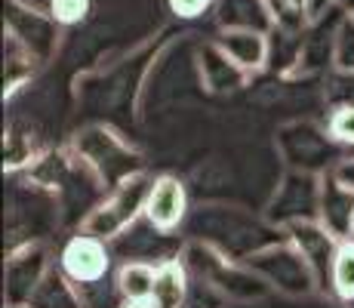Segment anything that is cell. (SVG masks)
Segmentation results:
<instances>
[{"label":"cell","mask_w":354,"mask_h":308,"mask_svg":"<svg viewBox=\"0 0 354 308\" xmlns=\"http://www.w3.org/2000/svg\"><path fill=\"white\" fill-rule=\"evenodd\" d=\"M213 12L219 28H253L265 34L274 28L271 0H216Z\"/></svg>","instance_id":"15"},{"label":"cell","mask_w":354,"mask_h":308,"mask_svg":"<svg viewBox=\"0 0 354 308\" xmlns=\"http://www.w3.org/2000/svg\"><path fill=\"white\" fill-rule=\"evenodd\" d=\"M277 3L292 6V10H305V12H308V0H277Z\"/></svg>","instance_id":"28"},{"label":"cell","mask_w":354,"mask_h":308,"mask_svg":"<svg viewBox=\"0 0 354 308\" xmlns=\"http://www.w3.org/2000/svg\"><path fill=\"white\" fill-rule=\"evenodd\" d=\"M197 71H201V80L209 93H234L247 84L253 74L243 71L234 59H228V53L222 50L216 40L197 46Z\"/></svg>","instance_id":"12"},{"label":"cell","mask_w":354,"mask_h":308,"mask_svg":"<svg viewBox=\"0 0 354 308\" xmlns=\"http://www.w3.org/2000/svg\"><path fill=\"white\" fill-rule=\"evenodd\" d=\"M330 293L345 305L354 299V241H342L339 246L330 275Z\"/></svg>","instance_id":"20"},{"label":"cell","mask_w":354,"mask_h":308,"mask_svg":"<svg viewBox=\"0 0 354 308\" xmlns=\"http://www.w3.org/2000/svg\"><path fill=\"white\" fill-rule=\"evenodd\" d=\"M50 12L62 28H68V25H77L86 19L90 0H50Z\"/></svg>","instance_id":"24"},{"label":"cell","mask_w":354,"mask_h":308,"mask_svg":"<svg viewBox=\"0 0 354 308\" xmlns=\"http://www.w3.org/2000/svg\"><path fill=\"white\" fill-rule=\"evenodd\" d=\"M34 68H37V62H34L16 40L3 34V96L16 93L34 74Z\"/></svg>","instance_id":"19"},{"label":"cell","mask_w":354,"mask_h":308,"mask_svg":"<svg viewBox=\"0 0 354 308\" xmlns=\"http://www.w3.org/2000/svg\"><path fill=\"white\" fill-rule=\"evenodd\" d=\"M167 6H169V12L179 19H197L213 10L216 0H167Z\"/></svg>","instance_id":"25"},{"label":"cell","mask_w":354,"mask_h":308,"mask_svg":"<svg viewBox=\"0 0 354 308\" xmlns=\"http://www.w3.org/2000/svg\"><path fill=\"white\" fill-rule=\"evenodd\" d=\"M111 259L114 256L108 250V241L93 237L77 228V235L68 237L65 246L59 250V269L65 271L68 280L80 293H86L108 280V275H111Z\"/></svg>","instance_id":"7"},{"label":"cell","mask_w":354,"mask_h":308,"mask_svg":"<svg viewBox=\"0 0 354 308\" xmlns=\"http://www.w3.org/2000/svg\"><path fill=\"white\" fill-rule=\"evenodd\" d=\"M188 219V191L176 176H158L145 201V222L163 235H173Z\"/></svg>","instance_id":"11"},{"label":"cell","mask_w":354,"mask_h":308,"mask_svg":"<svg viewBox=\"0 0 354 308\" xmlns=\"http://www.w3.org/2000/svg\"><path fill=\"white\" fill-rule=\"evenodd\" d=\"M326 102L330 105H354V71L333 68L330 80H326Z\"/></svg>","instance_id":"23"},{"label":"cell","mask_w":354,"mask_h":308,"mask_svg":"<svg viewBox=\"0 0 354 308\" xmlns=\"http://www.w3.org/2000/svg\"><path fill=\"white\" fill-rule=\"evenodd\" d=\"M321 179L317 173H302V170H290L287 179L277 185L274 197H271L265 219L277 228L299 222V219H317V207H321Z\"/></svg>","instance_id":"9"},{"label":"cell","mask_w":354,"mask_h":308,"mask_svg":"<svg viewBox=\"0 0 354 308\" xmlns=\"http://www.w3.org/2000/svg\"><path fill=\"white\" fill-rule=\"evenodd\" d=\"M25 308H86V305H84L80 290L68 280L65 271L59 265H53Z\"/></svg>","instance_id":"18"},{"label":"cell","mask_w":354,"mask_h":308,"mask_svg":"<svg viewBox=\"0 0 354 308\" xmlns=\"http://www.w3.org/2000/svg\"><path fill=\"white\" fill-rule=\"evenodd\" d=\"M336 6H339L342 12H348V16L354 12V0H336Z\"/></svg>","instance_id":"29"},{"label":"cell","mask_w":354,"mask_h":308,"mask_svg":"<svg viewBox=\"0 0 354 308\" xmlns=\"http://www.w3.org/2000/svg\"><path fill=\"white\" fill-rule=\"evenodd\" d=\"M71 152L99 176L105 191H111L114 185H120L129 176L142 173L139 152H133L114 129L105 127H86L84 133H77V139L71 142Z\"/></svg>","instance_id":"5"},{"label":"cell","mask_w":354,"mask_h":308,"mask_svg":"<svg viewBox=\"0 0 354 308\" xmlns=\"http://www.w3.org/2000/svg\"><path fill=\"white\" fill-rule=\"evenodd\" d=\"M336 6V0H308V16L311 19H321V16H326V12Z\"/></svg>","instance_id":"27"},{"label":"cell","mask_w":354,"mask_h":308,"mask_svg":"<svg viewBox=\"0 0 354 308\" xmlns=\"http://www.w3.org/2000/svg\"><path fill=\"white\" fill-rule=\"evenodd\" d=\"M216 44L228 53V59H234L243 71L259 74L268 68V34L253 31V28H219Z\"/></svg>","instance_id":"13"},{"label":"cell","mask_w":354,"mask_h":308,"mask_svg":"<svg viewBox=\"0 0 354 308\" xmlns=\"http://www.w3.org/2000/svg\"><path fill=\"white\" fill-rule=\"evenodd\" d=\"M333 176H336V179L342 182L345 188H351V191H354V152L345 157V161H339V167L333 170Z\"/></svg>","instance_id":"26"},{"label":"cell","mask_w":354,"mask_h":308,"mask_svg":"<svg viewBox=\"0 0 354 308\" xmlns=\"http://www.w3.org/2000/svg\"><path fill=\"white\" fill-rule=\"evenodd\" d=\"M277 152H281L283 163L290 170H302V173H317L326 176L339 167V161H345L351 152L342 148L330 136L326 123L315 120H292L283 123L277 129Z\"/></svg>","instance_id":"3"},{"label":"cell","mask_w":354,"mask_h":308,"mask_svg":"<svg viewBox=\"0 0 354 308\" xmlns=\"http://www.w3.org/2000/svg\"><path fill=\"white\" fill-rule=\"evenodd\" d=\"M120 308H154V302L151 299H148V302H124Z\"/></svg>","instance_id":"30"},{"label":"cell","mask_w":354,"mask_h":308,"mask_svg":"<svg viewBox=\"0 0 354 308\" xmlns=\"http://www.w3.org/2000/svg\"><path fill=\"white\" fill-rule=\"evenodd\" d=\"M243 262L271 287V293H281V296H292V299H305L311 293H321L315 269H311L308 259L299 253V246L287 235L281 241L250 253Z\"/></svg>","instance_id":"4"},{"label":"cell","mask_w":354,"mask_h":308,"mask_svg":"<svg viewBox=\"0 0 354 308\" xmlns=\"http://www.w3.org/2000/svg\"><path fill=\"white\" fill-rule=\"evenodd\" d=\"M283 235H287L290 241L299 246V253L308 259V265L317 275V284H321V293L330 290L333 262H336V253H339V246H342V237L333 235L321 219H299V222H292L283 228Z\"/></svg>","instance_id":"10"},{"label":"cell","mask_w":354,"mask_h":308,"mask_svg":"<svg viewBox=\"0 0 354 308\" xmlns=\"http://www.w3.org/2000/svg\"><path fill=\"white\" fill-rule=\"evenodd\" d=\"M62 25L53 19V12H40L25 6L22 0H3V34L12 37L37 65H46L59 46Z\"/></svg>","instance_id":"6"},{"label":"cell","mask_w":354,"mask_h":308,"mask_svg":"<svg viewBox=\"0 0 354 308\" xmlns=\"http://www.w3.org/2000/svg\"><path fill=\"white\" fill-rule=\"evenodd\" d=\"M333 68L336 71H354V19L348 12L339 19L336 44H333Z\"/></svg>","instance_id":"21"},{"label":"cell","mask_w":354,"mask_h":308,"mask_svg":"<svg viewBox=\"0 0 354 308\" xmlns=\"http://www.w3.org/2000/svg\"><path fill=\"white\" fill-rule=\"evenodd\" d=\"M53 269L50 250L40 241H25L22 246H12L3 265V302L6 308H25L46 271Z\"/></svg>","instance_id":"8"},{"label":"cell","mask_w":354,"mask_h":308,"mask_svg":"<svg viewBox=\"0 0 354 308\" xmlns=\"http://www.w3.org/2000/svg\"><path fill=\"white\" fill-rule=\"evenodd\" d=\"M351 19H354V12H351Z\"/></svg>","instance_id":"33"},{"label":"cell","mask_w":354,"mask_h":308,"mask_svg":"<svg viewBox=\"0 0 354 308\" xmlns=\"http://www.w3.org/2000/svg\"><path fill=\"white\" fill-rule=\"evenodd\" d=\"M151 182L154 179L142 170V173L114 185L96 207L80 219V231L102 237L108 244L124 237L139 219H145V201H148V191H151Z\"/></svg>","instance_id":"2"},{"label":"cell","mask_w":354,"mask_h":308,"mask_svg":"<svg viewBox=\"0 0 354 308\" xmlns=\"http://www.w3.org/2000/svg\"><path fill=\"white\" fill-rule=\"evenodd\" d=\"M188 265L182 259H163L158 265L151 302L154 308H185L188 305Z\"/></svg>","instance_id":"16"},{"label":"cell","mask_w":354,"mask_h":308,"mask_svg":"<svg viewBox=\"0 0 354 308\" xmlns=\"http://www.w3.org/2000/svg\"><path fill=\"white\" fill-rule=\"evenodd\" d=\"M160 262H145V259H127L114 275V287L124 302H148L154 293Z\"/></svg>","instance_id":"17"},{"label":"cell","mask_w":354,"mask_h":308,"mask_svg":"<svg viewBox=\"0 0 354 308\" xmlns=\"http://www.w3.org/2000/svg\"><path fill=\"white\" fill-rule=\"evenodd\" d=\"M348 308H354V299H351V302H348Z\"/></svg>","instance_id":"32"},{"label":"cell","mask_w":354,"mask_h":308,"mask_svg":"<svg viewBox=\"0 0 354 308\" xmlns=\"http://www.w3.org/2000/svg\"><path fill=\"white\" fill-rule=\"evenodd\" d=\"M326 129L342 148L354 152V105H330Z\"/></svg>","instance_id":"22"},{"label":"cell","mask_w":354,"mask_h":308,"mask_svg":"<svg viewBox=\"0 0 354 308\" xmlns=\"http://www.w3.org/2000/svg\"><path fill=\"white\" fill-rule=\"evenodd\" d=\"M348 241H354V219H351V235H348Z\"/></svg>","instance_id":"31"},{"label":"cell","mask_w":354,"mask_h":308,"mask_svg":"<svg viewBox=\"0 0 354 308\" xmlns=\"http://www.w3.org/2000/svg\"><path fill=\"white\" fill-rule=\"evenodd\" d=\"M317 219H321L336 237L348 241L351 219H354V191L345 188L333 173H326L321 179V207H317Z\"/></svg>","instance_id":"14"},{"label":"cell","mask_w":354,"mask_h":308,"mask_svg":"<svg viewBox=\"0 0 354 308\" xmlns=\"http://www.w3.org/2000/svg\"><path fill=\"white\" fill-rule=\"evenodd\" d=\"M182 262L188 265V271L197 275L209 290H216L219 296L231 299V302H253L271 293V287L250 269L241 259H231L222 250H216L207 241H188Z\"/></svg>","instance_id":"1"}]
</instances>
